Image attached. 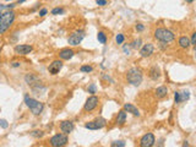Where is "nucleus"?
Wrapping results in <instances>:
<instances>
[{"label":"nucleus","instance_id":"aec40b11","mask_svg":"<svg viewBox=\"0 0 196 147\" xmlns=\"http://www.w3.org/2000/svg\"><path fill=\"white\" fill-rule=\"evenodd\" d=\"M95 123L97 124L98 129L104 128V126H106V124H107V122H106V119H104V118H97V119L95 120Z\"/></svg>","mask_w":196,"mask_h":147},{"label":"nucleus","instance_id":"ea45409f","mask_svg":"<svg viewBox=\"0 0 196 147\" xmlns=\"http://www.w3.org/2000/svg\"><path fill=\"white\" fill-rule=\"evenodd\" d=\"M194 0H186V3H192Z\"/></svg>","mask_w":196,"mask_h":147},{"label":"nucleus","instance_id":"7ed1b4c3","mask_svg":"<svg viewBox=\"0 0 196 147\" xmlns=\"http://www.w3.org/2000/svg\"><path fill=\"white\" fill-rule=\"evenodd\" d=\"M126 78H127L129 84H131L133 86H140L142 82V78H143L142 71L139 68H131L126 74Z\"/></svg>","mask_w":196,"mask_h":147},{"label":"nucleus","instance_id":"72a5a7b5","mask_svg":"<svg viewBox=\"0 0 196 147\" xmlns=\"http://www.w3.org/2000/svg\"><path fill=\"white\" fill-rule=\"evenodd\" d=\"M15 5L14 4H10V5H0V11L4 10V9H12Z\"/></svg>","mask_w":196,"mask_h":147},{"label":"nucleus","instance_id":"39448f33","mask_svg":"<svg viewBox=\"0 0 196 147\" xmlns=\"http://www.w3.org/2000/svg\"><path fill=\"white\" fill-rule=\"evenodd\" d=\"M68 143V136L66 134H57L50 139V145L54 147H61Z\"/></svg>","mask_w":196,"mask_h":147},{"label":"nucleus","instance_id":"ddd939ff","mask_svg":"<svg viewBox=\"0 0 196 147\" xmlns=\"http://www.w3.org/2000/svg\"><path fill=\"white\" fill-rule=\"evenodd\" d=\"M60 130L64 132V134H70L72 130H74V123L72 122H69V120H66V122H63L60 123Z\"/></svg>","mask_w":196,"mask_h":147},{"label":"nucleus","instance_id":"dca6fc26","mask_svg":"<svg viewBox=\"0 0 196 147\" xmlns=\"http://www.w3.org/2000/svg\"><path fill=\"white\" fill-rule=\"evenodd\" d=\"M126 122V112L123 109L120 110L119 113H118V116H116V123L119 125H124Z\"/></svg>","mask_w":196,"mask_h":147},{"label":"nucleus","instance_id":"f257e3e1","mask_svg":"<svg viewBox=\"0 0 196 147\" xmlns=\"http://www.w3.org/2000/svg\"><path fill=\"white\" fill-rule=\"evenodd\" d=\"M15 19H16L15 11L7 10L0 15V34H4L10 28V26L14 23Z\"/></svg>","mask_w":196,"mask_h":147},{"label":"nucleus","instance_id":"473e14b6","mask_svg":"<svg viewBox=\"0 0 196 147\" xmlns=\"http://www.w3.org/2000/svg\"><path fill=\"white\" fill-rule=\"evenodd\" d=\"M195 43H196V32L192 33V36H191V41H190V44H191V46H195Z\"/></svg>","mask_w":196,"mask_h":147},{"label":"nucleus","instance_id":"79ce46f5","mask_svg":"<svg viewBox=\"0 0 196 147\" xmlns=\"http://www.w3.org/2000/svg\"><path fill=\"white\" fill-rule=\"evenodd\" d=\"M0 15H1V12H0Z\"/></svg>","mask_w":196,"mask_h":147},{"label":"nucleus","instance_id":"7c9ffc66","mask_svg":"<svg viewBox=\"0 0 196 147\" xmlns=\"http://www.w3.org/2000/svg\"><path fill=\"white\" fill-rule=\"evenodd\" d=\"M88 93H96V85L95 84H92L88 87Z\"/></svg>","mask_w":196,"mask_h":147},{"label":"nucleus","instance_id":"423d86ee","mask_svg":"<svg viewBox=\"0 0 196 147\" xmlns=\"http://www.w3.org/2000/svg\"><path fill=\"white\" fill-rule=\"evenodd\" d=\"M83 38H85V32L83 31H76V32L70 34L68 42H69L70 46H78L83 41Z\"/></svg>","mask_w":196,"mask_h":147},{"label":"nucleus","instance_id":"f03ea898","mask_svg":"<svg viewBox=\"0 0 196 147\" xmlns=\"http://www.w3.org/2000/svg\"><path fill=\"white\" fill-rule=\"evenodd\" d=\"M154 38L156 39H158L159 42H164V43H171L174 41V38H175V34L172 32V31H169L167 28H157L154 31Z\"/></svg>","mask_w":196,"mask_h":147},{"label":"nucleus","instance_id":"393cba45","mask_svg":"<svg viewBox=\"0 0 196 147\" xmlns=\"http://www.w3.org/2000/svg\"><path fill=\"white\" fill-rule=\"evenodd\" d=\"M80 70L82 72H92L93 71V68H92V66H89V65H83V66H81Z\"/></svg>","mask_w":196,"mask_h":147},{"label":"nucleus","instance_id":"e433bc0d","mask_svg":"<svg viewBox=\"0 0 196 147\" xmlns=\"http://www.w3.org/2000/svg\"><path fill=\"white\" fill-rule=\"evenodd\" d=\"M11 65H12V66H14V68H19V66L21 65V63H19V61H15V63H12Z\"/></svg>","mask_w":196,"mask_h":147},{"label":"nucleus","instance_id":"f8f14e48","mask_svg":"<svg viewBox=\"0 0 196 147\" xmlns=\"http://www.w3.org/2000/svg\"><path fill=\"white\" fill-rule=\"evenodd\" d=\"M74 55H75L74 50H72V49H69V48H65V49L60 50V53H59V58H60L61 60H69V59H71Z\"/></svg>","mask_w":196,"mask_h":147},{"label":"nucleus","instance_id":"2eb2a0df","mask_svg":"<svg viewBox=\"0 0 196 147\" xmlns=\"http://www.w3.org/2000/svg\"><path fill=\"white\" fill-rule=\"evenodd\" d=\"M156 97L157 98H164L167 95H168V88L165 87V86H161V87H158L156 90Z\"/></svg>","mask_w":196,"mask_h":147},{"label":"nucleus","instance_id":"6e6552de","mask_svg":"<svg viewBox=\"0 0 196 147\" xmlns=\"http://www.w3.org/2000/svg\"><path fill=\"white\" fill-rule=\"evenodd\" d=\"M98 102H99V99H98V97H96V96H91V97H88L87 98V101H86V103H85V110L86 112H92L93 109H96V107L98 105Z\"/></svg>","mask_w":196,"mask_h":147},{"label":"nucleus","instance_id":"412c9836","mask_svg":"<svg viewBox=\"0 0 196 147\" xmlns=\"http://www.w3.org/2000/svg\"><path fill=\"white\" fill-rule=\"evenodd\" d=\"M85 128L88 129V130H98V126H97V124L95 123V120H93V122H88V123L85 125Z\"/></svg>","mask_w":196,"mask_h":147},{"label":"nucleus","instance_id":"bb28decb","mask_svg":"<svg viewBox=\"0 0 196 147\" xmlns=\"http://www.w3.org/2000/svg\"><path fill=\"white\" fill-rule=\"evenodd\" d=\"M112 146L113 147H115V146H118V147H125V142L124 141H114V142H112Z\"/></svg>","mask_w":196,"mask_h":147},{"label":"nucleus","instance_id":"20e7f679","mask_svg":"<svg viewBox=\"0 0 196 147\" xmlns=\"http://www.w3.org/2000/svg\"><path fill=\"white\" fill-rule=\"evenodd\" d=\"M25 103H26V105L28 107L30 110H31L34 115H39V114H41V113L43 112V108H44L43 103L38 102L37 99L31 98L28 95H26V96H25Z\"/></svg>","mask_w":196,"mask_h":147},{"label":"nucleus","instance_id":"f3484780","mask_svg":"<svg viewBox=\"0 0 196 147\" xmlns=\"http://www.w3.org/2000/svg\"><path fill=\"white\" fill-rule=\"evenodd\" d=\"M190 46H191V44H190V39H189L188 37L183 36V37L179 38V47H180V48L186 49V48H189Z\"/></svg>","mask_w":196,"mask_h":147},{"label":"nucleus","instance_id":"6ab92c4d","mask_svg":"<svg viewBox=\"0 0 196 147\" xmlns=\"http://www.w3.org/2000/svg\"><path fill=\"white\" fill-rule=\"evenodd\" d=\"M97 39H98V42L102 43V44H106L107 43V36H106V33H104V32H98Z\"/></svg>","mask_w":196,"mask_h":147},{"label":"nucleus","instance_id":"a878e982","mask_svg":"<svg viewBox=\"0 0 196 147\" xmlns=\"http://www.w3.org/2000/svg\"><path fill=\"white\" fill-rule=\"evenodd\" d=\"M31 135H32L33 137H36V139H39V137H42V136L44 135V132H43V131H41V130H39V131L37 130V131H33V132L31 134Z\"/></svg>","mask_w":196,"mask_h":147},{"label":"nucleus","instance_id":"b1692460","mask_svg":"<svg viewBox=\"0 0 196 147\" xmlns=\"http://www.w3.org/2000/svg\"><path fill=\"white\" fill-rule=\"evenodd\" d=\"M189 97H190V92H189V91H184L183 93H180V99H181V102H183V101H188Z\"/></svg>","mask_w":196,"mask_h":147},{"label":"nucleus","instance_id":"0eeeda50","mask_svg":"<svg viewBox=\"0 0 196 147\" xmlns=\"http://www.w3.org/2000/svg\"><path fill=\"white\" fill-rule=\"evenodd\" d=\"M154 142H156L154 135H153V134H151V132H148V134H146V135H143L141 137L140 146L141 147H151V146L154 145Z\"/></svg>","mask_w":196,"mask_h":147},{"label":"nucleus","instance_id":"4468645a","mask_svg":"<svg viewBox=\"0 0 196 147\" xmlns=\"http://www.w3.org/2000/svg\"><path fill=\"white\" fill-rule=\"evenodd\" d=\"M124 110L125 112H127V113H131L133 115H135V116H140V112H139V109L136 108L135 105H133V104H124Z\"/></svg>","mask_w":196,"mask_h":147},{"label":"nucleus","instance_id":"c9c22d12","mask_svg":"<svg viewBox=\"0 0 196 147\" xmlns=\"http://www.w3.org/2000/svg\"><path fill=\"white\" fill-rule=\"evenodd\" d=\"M136 30L139 31V32H141V31H143V30H145V26H143V25H136Z\"/></svg>","mask_w":196,"mask_h":147},{"label":"nucleus","instance_id":"4c0bfd02","mask_svg":"<svg viewBox=\"0 0 196 147\" xmlns=\"http://www.w3.org/2000/svg\"><path fill=\"white\" fill-rule=\"evenodd\" d=\"M124 51H125V53H126V54H129V49H127V48H126V47H124Z\"/></svg>","mask_w":196,"mask_h":147},{"label":"nucleus","instance_id":"f704fd0d","mask_svg":"<svg viewBox=\"0 0 196 147\" xmlns=\"http://www.w3.org/2000/svg\"><path fill=\"white\" fill-rule=\"evenodd\" d=\"M47 14H48V10H47L45 7H44V9H42L41 11H39V16H41V17H44Z\"/></svg>","mask_w":196,"mask_h":147},{"label":"nucleus","instance_id":"c756f323","mask_svg":"<svg viewBox=\"0 0 196 147\" xmlns=\"http://www.w3.org/2000/svg\"><path fill=\"white\" fill-rule=\"evenodd\" d=\"M174 99H175V103H180L181 99H180V92H175L174 93Z\"/></svg>","mask_w":196,"mask_h":147},{"label":"nucleus","instance_id":"5701e85b","mask_svg":"<svg viewBox=\"0 0 196 147\" xmlns=\"http://www.w3.org/2000/svg\"><path fill=\"white\" fill-rule=\"evenodd\" d=\"M64 12H65V10L63 7H55V9L51 10V15H61Z\"/></svg>","mask_w":196,"mask_h":147},{"label":"nucleus","instance_id":"9b49d317","mask_svg":"<svg viewBox=\"0 0 196 147\" xmlns=\"http://www.w3.org/2000/svg\"><path fill=\"white\" fill-rule=\"evenodd\" d=\"M153 51H154V47L152 43H147L145 44L141 49H140V54L142 58H147V57H151L153 54Z\"/></svg>","mask_w":196,"mask_h":147},{"label":"nucleus","instance_id":"a19ab883","mask_svg":"<svg viewBox=\"0 0 196 147\" xmlns=\"http://www.w3.org/2000/svg\"><path fill=\"white\" fill-rule=\"evenodd\" d=\"M6 1H12V0H6Z\"/></svg>","mask_w":196,"mask_h":147},{"label":"nucleus","instance_id":"9d476101","mask_svg":"<svg viewBox=\"0 0 196 147\" xmlns=\"http://www.w3.org/2000/svg\"><path fill=\"white\" fill-rule=\"evenodd\" d=\"M63 68V61L61 60H54L49 66H48V71L51 74V75H57L59 74V71L61 70Z\"/></svg>","mask_w":196,"mask_h":147},{"label":"nucleus","instance_id":"c85d7f7f","mask_svg":"<svg viewBox=\"0 0 196 147\" xmlns=\"http://www.w3.org/2000/svg\"><path fill=\"white\" fill-rule=\"evenodd\" d=\"M107 0H96V4L98 6H104V5H107Z\"/></svg>","mask_w":196,"mask_h":147},{"label":"nucleus","instance_id":"1a4fd4ad","mask_svg":"<svg viewBox=\"0 0 196 147\" xmlns=\"http://www.w3.org/2000/svg\"><path fill=\"white\" fill-rule=\"evenodd\" d=\"M14 50L19 55H27L33 50V48H32V46H28V44H17Z\"/></svg>","mask_w":196,"mask_h":147},{"label":"nucleus","instance_id":"58836bf2","mask_svg":"<svg viewBox=\"0 0 196 147\" xmlns=\"http://www.w3.org/2000/svg\"><path fill=\"white\" fill-rule=\"evenodd\" d=\"M26 0H19V4H22V3H25Z\"/></svg>","mask_w":196,"mask_h":147},{"label":"nucleus","instance_id":"4be33fe9","mask_svg":"<svg viewBox=\"0 0 196 147\" xmlns=\"http://www.w3.org/2000/svg\"><path fill=\"white\" fill-rule=\"evenodd\" d=\"M124 41H125V37H124L123 33L116 34V37H115V42H116V44H123Z\"/></svg>","mask_w":196,"mask_h":147},{"label":"nucleus","instance_id":"a211bd4d","mask_svg":"<svg viewBox=\"0 0 196 147\" xmlns=\"http://www.w3.org/2000/svg\"><path fill=\"white\" fill-rule=\"evenodd\" d=\"M161 76V70L159 68H157V66H153V68L150 70V77L152 80H157V78H159Z\"/></svg>","mask_w":196,"mask_h":147},{"label":"nucleus","instance_id":"2f4dec72","mask_svg":"<svg viewBox=\"0 0 196 147\" xmlns=\"http://www.w3.org/2000/svg\"><path fill=\"white\" fill-rule=\"evenodd\" d=\"M140 44H141V41H140V39H137V41H134V42H133L131 47H133V48H140Z\"/></svg>","mask_w":196,"mask_h":147},{"label":"nucleus","instance_id":"cd10ccee","mask_svg":"<svg viewBox=\"0 0 196 147\" xmlns=\"http://www.w3.org/2000/svg\"><path fill=\"white\" fill-rule=\"evenodd\" d=\"M0 126H1L3 129H7L9 124H7V122H6L5 119H0Z\"/></svg>","mask_w":196,"mask_h":147}]
</instances>
